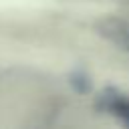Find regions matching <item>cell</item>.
Returning a JSON list of instances; mask_svg holds the SVG:
<instances>
[{"instance_id": "cell-1", "label": "cell", "mask_w": 129, "mask_h": 129, "mask_svg": "<svg viewBox=\"0 0 129 129\" xmlns=\"http://www.w3.org/2000/svg\"><path fill=\"white\" fill-rule=\"evenodd\" d=\"M0 129H129V56L95 28L0 20Z\"/></svg>"}, {"instance_id": "cell-2", "label": "cell", "mask_w": 129, "mask_h": 129, "mask_svg": "<svg viewBox=\"0 0 129 129\" xmlns=\"http://www.w3.org/2000/svg\"><path fill=\"white\" fill-rule=\"evenodd\" d=\"M95 30L107 38L115 48H119L121 52H125L129 56V14H117V16H109L103 18Z\"/></svg>"}]
</instances>
